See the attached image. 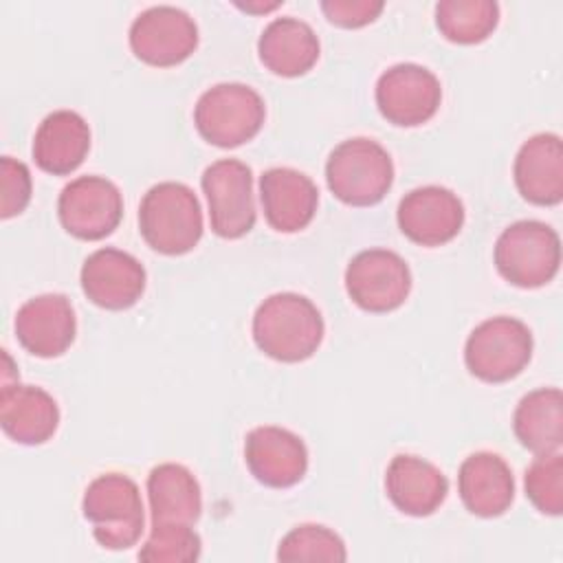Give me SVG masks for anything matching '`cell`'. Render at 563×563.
<instances>
[{
	"instance_id": "6da1fadb",
	"label": "cell",
	"mask_w": 563,
	"mask_h": 563,
	"mask_svg": "<svg viewBox=\"0 0 563 563\" xmlns=\"http://www.w3.org/2000/svg\"><path fill=\"white\" fill-rule=\"evenodd\" d=\"M319 308L299 292H275L253 314V341L271 358L299 363L310 358L323 341Z\"/></svg>"
},
{
	"instance_id": "7a4b0ae2",
	"label": "cell",
	"mask_w": 563,
	"mask_h": 563,
	"mask_svg": "<svg viewBox=\"0 0 563 563\" xmlns=\"http://www.w3.org/2000/svg\"><path fill=\"white\" fill-rule=\"evenodd\" d=\"M202 229L200 202L187 185L165 180L143 194L139 205V231L156 253H189L200 242Z\"/></svg>"
},
{
	"instance_id": "3957f363",
	"label": "cell",
	"mask_w": 563,
	"mask_h": 563,
	"mask_svg": "<svg viewBox=\"0 0 563 563\" xmlns=\"http://www.w3.org/2000/svg\"><path fill=\"white\" fill-rule=\"evenodd\" d=\"M81 510L92 523V537L106 550H128L143 534L145 508L141 490L123 473L95 477L84 493Z\"/></svg>"
},
{
	"instance_id": "277c9868",
	"label": "cell",
	"mask_w": 563,
	"mask_h": 563,
	"mask_svg": "<svg viewBox=\"0 0 563 563\" xmlns=\"http://www.w3.org/2000/svg\"><path fill=\"white\" fill-rule=\"evenodd\" d=\"M325 180L330 191L350 207H372L394 183V163L387 150L367 136L341 141L328 156Z\"/></svg>"
},
{
	"instance_id": "5b68a950",
	"label": "cell",
	"mask_w": 563,
	"mask_h": 563,
	"mask_svg": "<svg viewBox=\"0 0 563 563\" xmlns=\"http://www.w3.org/2000/svg\"><path fill=\"white\" fill-rule=\"evenodd\" d=\"M495 266L512 286H545L561 266L559 233L541 220L512 222L495 242Z\"/></svg>"
},
{
	"instance_id": "8992f818",
	"label": "cell",
	"mask_w": 563,
	"mask_h": 563,
	"mask_svg": "<svg viewBox=\"0 0 563 563\" xmlns=\"http://www.w3.org/2000/svg\"><path fill=\"white\" fill-rule=\"evenodd\" d=\"M266 106L246 84L224 81L200 95L194 108L196 130L218 147H238L251 141L264 125Z\"/></svg>"
},
{
	"instance_id": "52a82bcc",
	"label": "cell",
	"mask_w": 563,
	"mask_h": 563,
	"mask_svg": "<svg viewBox=\"0 0 563 563\" xmlns=\"http://www.w3.org/2000/svg\"><path fill=\"white\" fill-rule=\"evenodd\" d=\"M532 332L521 319L490 317L468 334L464 363L484 383H506L526 369L532 358Z\"/></svg>"
},
{
	"instance_id": "ba28073f",
	"label": "cell",
	"mask_w": 563,
	"mask_h": 563,
	"mask_svg": "<svg viewBox=\"0 0 563 563\" xmlns=\"http://www.w3.org/2000/svg\"><path fill=\"white\" fill-rule=\"evenodd\" d=\"M202 191L209 205V222L216 235L238 240L255 227L253 172L238 158H220L202 174Z\"/></svg>"
},
{
	"instance_id": "9c48e42d",
	"label": "cell",
	"mask_w": 563,
	"mask_h": 563,
	"mask_svg": "<svg viewBox=\"0 0 563 563\" xmlns=\"http://www.w3.org/2000/svg\"><path fill=\"white\" fill-rule=\"evenodd\" d=\"M345 290L367 312H391L409 297L411 271L396 251L367 249L350 260Z\"/></svg>"
},
{
	"instance_id": "30bf717a",
	"label": "cell",
	"mask_w": 563,
	"mask_h": 563,
	"mask_svg": "<svg viewBox=\"0 0 563 563\" xmlns=\"http://www.w3.org/2000/svg\"><path fill=\"white\" fill-rule=\"evenodd\" d=\"M62 227L79 240H103L123 218V196L103 176H79L70 180L57 200Z\"/></svg>"
},
{
	"instance_id": "8fae6325",
	"label": "cell",
	"mask_w": 563,
	"mask_h": 563,
	"mask_svg": "<svg viewBox=\"0 0 563 563\" xmlns=\"http://www.w3.org/2000/svg\"><path fill=\"white\" fill-rule=\"evenodd\" d=\"M198 46V26L194 18L172 4H158L141 11L130 26L132 53L150 66H176Z\"/></svg>"
},
{
	"instance_id": "7c38bea8",
	"label": "cell",
	"mask_w": 563,
	"mask_h": 563,
	"mask_svg": "<svg viewBox=\"0 0 563 563\" xmlns=\"http://www.w3.org/2000/svg\"><path fill=\"white\" fill-rule=\"evenodd\" d=\"M440 101V79L420 64H396L387 68L376 81L378 112L389 123L400 128L427 123L438 112Z\"/></svg>"
},
{
	"instance_id": "4fadbf2b",
	"label": "cell",
	"mask_w": 563,
	"mask_h": 563,
	"mask_svg": "<svg viewBox=\"0 0 563 563\" xmlns=\"http://www.w3.org/2000/svg\"><path fill=\"white\" fill-rule=\"evenodd\" d=\"M396 220L400 231L420 246L451 242L464 224V205L446 187L424 185L402 196Z\"/></svg>"
},
{
	"instance_id": "5bb4252c",
	"label": "cell",
	"mask_w": 563,
	"mask_h": 563,
	"mask_svg": "<svg viewBox=\"0 0 563 563\" xmlns=\"http://www.w3.org/2000/svg\"><path fill=\"white\" fill-rule=\"evenodd\" d=\"M244 462L260 484L268 488H290L299 484L308 471V449L297 433L264 424L246 433Z\"/></svg>"
},
{
	"instance_id": "9a60e30c",
	"label": "cell",
	"mask_w": 563,
	"mask_h": 563,
	"mask_svg": "<svg viewBox=\"0 0 563 563\" xmlns=\"http://www.w3.org/2000/svg\"><path fill=\"white\" fill-rule=\"evenodd\" d=\"M81 290L99 308L125 310L134 306L145 290L143 264L121 249H97L84 260Z\"/></svg>"
},
{
	"instance_id": "2e32d148",
	"label": "cell",
	"mask_w": 563,
	"mask_h": 563,
	"mask_svg": "<svg viewBox=\"0 0 563 563\" xmlns=\"http://www.w3.org/2000/svg\"><path fill=\"white\" fill-rule=\"evenodd\" d=\"M13 328L26 352L40 358H53L64 354L75 341L77 319L66 295L46 292L26 299L18 308Z\"/></svg>"
},
{
	"instance_id": "e0dca14e",
	"label": "cell",
	"mask_w": 563,
	"mask_h": 563,
	"mask_svg": "<svg viewBox=\"0 0 563 563\" xmlns=\"http://www.w3.org/2000/svg\"><path fill=\"white\" fill-rule=\"evenodd\" d=\"M260 200L266 222L279 233L306 229L319 205V189L310 176L292 167H271L260 176Z\"/></svg>"
},
{
	"instance_id": "ac0fdd59",
	"label": "cell",
	"mask_w": 563,
	"mask_h": 563,
	"mask_svg": "<svg viewBox=\"0 0 563 563\" xmlns=\"http://www.w3.org/2000/svg\"><path fill=\"white\" fill-rule=\"evenodd\" d=\"M385 490L391 504L411 517L433 515L449 495L446 475L431 462L400 453L385 471Z\"/></svg>"
},
{
	"instance_id": "d6986e66",
	"label": "cell",
	"mask_w": 563,
	"mask_h": 563,
	"mask_svg": "<svg viewBox=\"0 0 563 563\" xmlns=\"http://www.w3.org/2000/svg\"><path fill=\"white\" fill-rule=\"evenodd\" d=\"M515 185L519 194L539 207L563 200V143L559 134L541 132L530 136L517 152Z\"/></svg>"
},
{
	"instance_id": "ffe728a7",
	"label": "cell",
	"mask_w": 563,
	"mask_h": 563,
	"mask_svg": "<svg viewBox=\"0 0 563 563\" xmlns=\"http://www.w3.org/2000/svg\"><path fill=\"white\" fill-rule=\"evenodd\" d=\"M457 490L468 512L493 519L510 508L515 499V477L501 455L477 451L460 464Z\"/></svg>"
},
{
	"instance_id": "44dd1931",
	"label": "cell",
	"mask_w": 563,
	"mask_h": 563,
	"mask_svg": "<svg viewBox=\"0 0 563 563\" xmlns=\"http://www.w3.org/2000/svg\"><path fill=\"white\" fill-rule=\"evenodd\" d=\"M90 150V128L75 110H55L42 119L33 136L35 165L53 176L75 172Z\"/></svg>"
},
{
	"instance_id": "7402d4cb",
	"label": "cell",
	"mask_w": 563,
	"mask_h": 563,
	"mask_svg": "<svg viewBox=\"0 0 563 563\" xmlns=\"http://www.w3.org/2000/svg\"><path fill=\"white\" fill-rule=\"evenodd\" d=\"M2 431L20 444H44L59 424L55 398L35 385H2L0 389Z\"/></svg>"
},
{
	"instance_id": "603a6c76",
	"label": "cell",
	"mask_w": 563,
	"mask_h": 563,
	"mask_svg": "<svg viewBox=\"0 0 563 563\" xmlns=\"http://www.w3.org/2000/svg\"><path fill=\"white\" fill-rule=\"evenodd\" d=\"M321 46L312 26L299 18L286 15L271 20L260 40V62L279 77L306 75L319 59Z\"/></svg>"
},
{
	"instance_id": "cb8c5ba5",
	"label": "cell",
	"mask_w": 563,
	"mask_h": 563,
	"mask_svg": "<svg viewBox=\"0 0 563 563\" xmlns=\"http://www.w3.org/2000/svg\"><path fill=\"white\" fill-rule=\"evenodd\" d=\"M152 523H196L202 512V493L194 473L176 462H163L147 475Z\"/></svg>"
},
{
	"instance_id": "d4e9b609",
	"label": "cell",
	"mask_w": 563,
	"mask_h": 563,
	"mask_svg": "<svg viewBox=\"0 0 563 563\" xmlns=\"http://www.w3.org/2000/svg\"><path fill=\"white\" fill-rule=\"evenodd\" d=\"M512 431L521 446L539 453L559 451L563 444V394L559 387L528 391L512 413Z\"/></svg>"
},
{
	"instance_id": "484cf974",
	"label": "cell",
	"mask_w": 563,
	"mask_h": 563,
	"mask_svg": "<svg viewBox=\"0 0 563 563\" xmlns=\"http://www.w3.org/2000/svg\"><path fill=\"white\" fill-rule=\"evenodd\" d=\"M499 22L495 0H440L435 4V24L440 33L455 44L484 42Z\"/></svg>"
},
{
	"instance_id": "4316f807",
	"label": "cell",
	"mask_w": 563,
	"mask_h": 563,
	"mask_svg": "<svg viewBox=\"0 0 563 563\" xmlns=\"http://www.w3.org/2000/svg\"><path fill=\"white\" fill-rule=\"evenodd\" d=\"M347 559L343 539L319 523H301L282 537L277 548V561H328L341 563Z\"/></svg>"
},
{
	"instance_id": "83f0119b",
	"label": "cell",
	"mask_w": 563,
	"mask_h": 563,
	"mask_svg": "<svg viewBox=\"0 0 563 563\" xmlns=\"http://www.w3.org/2000/svg\"><path fill=\"white\" fill-rule=\"evenodd\" d=\"M200 537L189 523L158 521L152 523L139 559L150 563H191L200 559Z\"/></svg>"
},
{
	"instance_id": "f1b7e54d",
	"label": "cell",
	"mask_w": 563,
	"mask_h": 563,
	"mask_svg": "<svg viewBox=\"0 0 563 563\" xmlns=\"http://www.w3.org/2000/svg\"><path fill=\"white\" fill-rule=\"evenodd\" d=\"M526 497L532 506L550 517L563 512V457L559 451L539 453L526 468Z\"/></svg>"
},
{
	"instance_id": "f546056e",
	"label": "cell",
	"mask_w": 563,
	"mask_h": 563,
	"mask_svg": "<svg viewBox=\"0 0 563 563\" xmlns=\"http://www.w3.org/2000/svg\"><path fill=\"white\" fill-rule=\"evenodd\" d=\"M31 172L22 161L0 158V218L9 220L22 213L31 200Z\"/></svg>"
},
{
	"instance_id": "4dcf8cb0",
	"label": "cell",
	"mask_w": 563,
	"mask_h": 563,
	"mask_svg": "<svg viewBox=\"0 0 563 563\" xmlns=\"http://www.w3.org/2000/svg\"><path fill=\"white\" fill-rule=\"evenodd\" d=\"M383 9H385V2L380 0H323L321 2V11L328 18V22L343 29H358L374 22Z\"/></svg>"
},
{
	"instance_id": "1f68e13d",
	"label": "cell",
	"mask_w": 563,
	"mask_h": 563,
	"mask_svg": "<svg viewBox=\"0 0 563 563\" xmlns=\"http://www.w3.org/2000/svg\"><path fill=\"white\" fill-rule=\"evenodd\" d=\"M238 7H240V9H244V11H249V13H266V11L277 9V7H279V2H268V4H266V2H264V4H262V2H257V4H249V2H246V4H242V2H238Z\"/></svg>"
}]
</instances>
